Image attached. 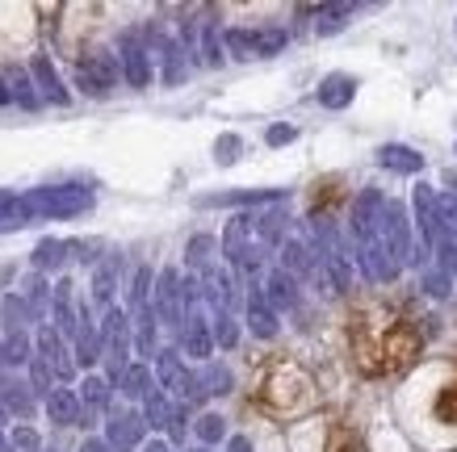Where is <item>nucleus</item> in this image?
<instances>
[{"label": "nucleus", "instance_id": "f257e3e1", "mask_svg": "<svg viewBox=\"0 0 457 452\" xmlns=\"http://www.w3.org/2000/svg\"><path fill=\"white\" fill-rule=\"evenodd\" d=\"M17 210L21 218H76L84 210H93V193L84 185H42V189H29L26 197H17Z\"/></svg>", "mask_w": 457, "mask_h": 452}, {"label": "nucleus", "instance_id": "f03ea898", "mask_svg": "<svg viewBox=\"0 0 457 452\" xmlns=\"http://www.w3.org/2000/svg\"><path fill=\"white\" fill-rule=\"evenodd\" d=\"M374 243L386 251L390 260L399 264H411V218L399 201H382V214H378V231H374Z\"/></svg>", "mask_w": 457, "mask_h": 452}, {"label": "nucleus", "instance_id": "7ed1b4c3", "mask_svg": "<svg viewBox=\"0 0 457 452\" xmlns=\"http://www.w3.org/2000/svg\"><path fill=\"white\" fill-rule=\"evenodd\" d=\"M101 360L110 365V377L105 382L118 385V377L126 373V365H130V318H126V310H118V306H110L105 310V318H101Z\"/></svg>", "mask_w": 457, "mask_h": 452}, {"label": "nucleus", "instance_id": "20e7f679", "mask_svg": "<svg viewBox=\"0 0 457 452\" xmlns=\"http://www.w3.org/2000/svg\"><path fill=\"white\" fill-rule=\"evenodd\" d=\"M155 377H160V385H164V394H177L185 407H194V402H202V382H197V373L185 369V360H180V352H172V348H164V352H155Z\"/></svg>", "mask_w": 457, "mask_h": 452}, {"label": "nucleus", "instance_id": "39448f33", "mask_svg": "<svg viewBox=\"0 0 457 452\" xmlns=\"http://www.w3.org/2000/svg\"><path fill=\"white\" fill-rule=\"evenodd\" d=\"M152 310H155V323H164V327H180V323H185V301H180V273L177 268H164V273L155 276Z\"/></svg>", "mask_w": 457, "mask_h": 452}, {"label": "nucleus", "instance_id": "423d86ee", "mask_svg": "<svg viewBox=\"0 0 457 452\" xmlns=\"http://www.w3.org/2000/svg\"><path fill=\"white\" fill-rule=\"evenodd\" d=\"M76 84H80L88 96H105L118 84V59L110 51H93L76 63Z\"/></svg>", "mask_w": 457, "mask_h": 452}, {"label": "nucleus", "instance_id": "0eeeda50", "mask_svg": "<svg viewBox=\"0 0 457 452\" xmlns=\"http://www.w3.org/2000/svg\"><path fill=\"white\" fill-rule=\"evenodd\" d=\"M197 285H202V298H206L219 315H231V310H236L239 289H236V276L227 273V268H219V264H214V268H206Z\"/></svg>", "mask_w": 457, "mask_h": 452}, {"label": "nucleus", "instance_id": "6e6552de", "mask_svg": "<svg viewBox=\"0 0 457 452\" xmlns=\"http://www.w3.org/2000/svg\"><path fill=\"white\" fill-rule=\"evenodd\" d=\"M411 206H416V222H420V251L428 256L432 247L441 243V222H436V193L428 185H420L416 197H411Z\"/></svg>", "mask_w": 457, "mask_h": 452}, {"label": "nucleus", "instance_id": "1a4fd4ad", "mask_svg": "<svg viewBox=\"0 0 457 452\" xmlns=\"http://www.w3.org/2000/svg\"><path fill=\"white\" fill-rule=\"evenodd\" d=\"M180 348H185V357L194 360H210L214 352V335H210V323L202 318V310H185V323H180Z\"/></svg>", "mask_w": 457, "mask_h": 452}, {"label": "nucleus", "instance_id": "9d476101", "mask_svg": "<svg viewBox=\"0 0 457 452\" xmlns=\"http://www.w3.org/2000/svg\"><path fill=\"white\" fill-rule=\"evenodd\" d=\"M382 189H361L357 201H353V243H365L374 239L378 231V214H382Z\"/></svg>", "mask_w": 457, "mask_h": 452}, {"label": "nucleus", "instance_id": "9b49d317", "mask_svg": "<svg viewBox=\"0 0 457 452\" xmlns=\"http://www.w3.org/2000/svg\"><path fill=\"white\" fill-rule=\"evenodd\" d=\"M286 189H236V193H206L197 197L202 210H214V206H278Z\"/></svg>", "mask_w": 457, "mask_h": 452}, {"label": "nucleus", "instance_id": "f8f14e48", "mask_svg": "<svg viewBox=\"0 0 457 452\" xmlns=\"http://www.w3.org/2000/svg\"><path fill=\"white\" fill-rule=\"evenodd\" d=\"M143 431H147V427H143V419L139 415H113L110 423H105V444H110L113 452H135L139 448V440H143Z\"/></svg>", "mask_w": 457, "mask_h": 452}, {"label": "nucleus", "instance_id": "ddd939ff", "mask_svg": "<svg viewBox=\"0 0 457 452\" xmlns=\"http://www.w3.org/2000/svg\"><path fill=\"white\" fill-rule=\"evenodd\" d=\"M122 76L130 88H147V84H152V55H147L130 34L122 38Z\"/></svg>", "mask_w": 457, "mask_h": 452}, {"label": "nucleus", "instance_id": "4468645a", "mask_svg": "<svg viewBox=\"0 0 457 452\" xmlns=\"http://www.w3.org/2000/svg\"><path fill=\"white\" fill-rule=\"evenodd\" d=\"M261 293H264V301H269V310H273V315H281V310H294V306H298V281H294V276H286L281 268H273V273L264 276Z\"/></svg>", "mask_w": 457, "mask_h": 452}, {"label": "nucleus", "instance_id": "2eb2a0df", "mask_svg": "<svg viewBox=\"0 0 457 452\" xmlns=\"http://www.w3.org/2000/svg\"><path fill=\"white\" fill-rule=\"evenodd\" d=\"M51 318H55V335L59 340H71L76 327H80V310L71 306V281H59L55 298H51Z\"/></svg>", "mask_w": 457, "mask_h": 452}, {"label": "nucleus", "instance_id": "dca6fc26", "mask_svg": "<svg viewBox=\"0 0 457 452\" xmlns=\"http://www.w3.org/2000/svg\"><path fill=\"white\" fill-rule=\"evenodd\" d=\"M29 76H34V84H38V93L51 101V105H68L71 101V93L63 88V80H59V71H55V63L46 55H34V63H29Z\"/></svg>", "mask_w": 457, "mask_h": 452}, {"label": "nucleus", "instance_id": "f3484780", "mask_svg": "<svg viewBox=\"0 0 457 452\" xmlns=\"http://www.w3.org/2000/svg\"><path fill=\"white\" fill-rule=\"evenodd\" d=\"M353 96H357V80L345 76V71H332L328 80L319 84V105H323V110H348Z\"/></svg>", "mask_w": 457, "mask_h": 452}, {"label": "nucleus", "instance_id": "a211bd4d", "mask_svg": "<svg viewBox=\"0 0 457 452\" xmlns=\"http://www.w3.org/2000/svg\"><path fill=\"white\" fill-rule=\"evenodd\" d=\"M38 357L51 365L55 377H63V382L71 377V357H68V348H63V340L55 335V327H38Z\"/></svg>", "mask_w": 457, "mask_h": 452}, {"label": "nucleus", "instance_id": "6ab92c4d", "mask_svg": "<svg viewBox=\"0 0 457 452\" xmlns=\"http://www.w3.org/2000/svg\"><path fill=\"white\" fill-rule=\"evenodd\" d=\"M281 273L294 276V281H298V276L319 273V268H315V251H311L303 239H286V243H281Z\"/></svg>", "mask_w": 457, "mask_h": 452}, {"label": "nucleus", "instance_id": "aec40b11", "mask_svg": "<svg viewBox=\"0 0 457 452\" xmlns=\"http://www.w3.org/2000/svg\"><path fill=\"white\" fill-rule=\"evenodd\" d=\"M248 327H252V335H261V340H273V335H278V315L269 310L261 285L248 289Z\"/></svg>", "mask_w": 457, "mask_h": 452}, {"label": "nucleus", "instance_id": "412c9836", "mask_svg": "<svg viewBox=\"0 0 457 452\" xmlns=\"http://www.w3.org/2000/svg\"><path fill=\"white\" fill-rule=\"evenodd\" d=\"M378 164L390 168V172H403V177H416V172H424V155L403 147V143H386V147L378 151Z\"/></svg>", "mask_w": 457, "mask_h": 452}, {"label": "nucleus", "instance_id": "4be33fe9", "mask_svg": "<svg viewBox=\"0 0 457 452\" xmlns=\"http://www.w3.org/2000/svg\"><path fill=\"white\" fill-rule=\"evenodd\" d=\"M0 411L9 415H21V419H29L34 415V394H29L26 382H17V377H0Z\"/></svg>", "mask_w": 457, "mask_h": 452}, {"label": "nucleus", "instance_id": "5701e85b", "mask_svg": "<svg viewBox=\"0 0 457 452\" xmlns=\"http://www.w3.org/2000/svg\"><path fill=\"white\" fill-rule=\"evenodd\" d=\"M46 415H51V423L59 427H71L80 423V398H76V390H51L46 394Z\"/></svg>", "mask_w": 457, "mask_h": 452}, {"label": "nucleus", "instance_id": "b1692460", "mask_svg": "<svg viewBox=\"0 0 457 452\" xmlns=\"http://www.w3.org/2000/svg\"><path fill=\"white\" fill-rule=\"evenodd\" d=\"M76 365H97L101 360V335H97V327H93V318H88V310H80V327H76Z\"/></svg>", "mask_w": 457, "mask_h": 452}, {"label": "nucleus", "instance_id": "393cba45", "mask_svg": "<svg viewBox=\"0 0 457 452\" xmlns=\"http://www.w3.org/2000/svg\"><path fill=\"white\" fill-rule=\"evenodd\" d=\"M80 423L88 427V419H93V415L97 411H105V402H110V382H105V377H84V385H80Z\"/></svg>", "mask_w": 457, "mask_h": 452}, {"label": "nucleus", "instance_id": "a878e982", "mask_svg": "<svg viewBox=\"0 0 457 452\" xmlns=\"http://www.w3.org/2000/svg\"><path fill=\"white\" fill-rule=\"evenodd\" d=\"M353 17V4H319L315 9V34L328 38V34H340Z\"/></svg>", "mask_w": 457, "mask_h": 452}, {"label": "nucleus", "instance_id": "bb28decb", "mask_svg": "<svg viewBox=\"0 0 457 452\" xmlns=\"http://www.w3.org/2000/svg\"><path fill=\"white\" fill-rule=\"evenodd\" d=\"M118 390H122L126 398H135V402H143V398L152 394V369L147 365H126V373L118 377Z\"/></svg>", "mask_w": 457, "mask_h": 452}, {"label": "nucleus", "instance_id": "cd10ccee", "mask_svg": "<svg viewBox=\"0 0 457 452\" xmlns=\"http://www.w3.org/2000/svg\"><path fill=\"white\" fill-rule=\"evenodd\" d=\"M63 260H68V243H63V239H42V243L34 247V268H38V276L63 268Z\"/></svg>", "mask_w": 457, "mask_h": 452}, {"label": "nucleus", "instance_id": "c85d7f7f", "mask_svg": "<svg viewBox=\"0 0 457 452\" xmlns=\"http://www.w3.org/2000/svg\"><path fill=\"white\" fill-rule=\"evenodd\" d=\"M0 323H4L9 335H26L29 310H26V301L17 298V293H4V298H0Z\"/></svg>", "mask_w": 457, "mask_h": 452}, {"label": "nucleus", "instance_id": "c756f323", "mask_svg": "<svg viewBox=\"0 0 457 452\" xmlns=\"http://www.w3.org/2000/svg\"><path fill=\"white\" fill-rule=\"evenodd\" d=\"M214 239L210 234H194L189 239V247H185V264L194 268V273H206V268H214Z\"/></svg>", "mask_w": 457, "mask_h": 452}, {"label": "nucleus", "instance_id": "7c9ffc66", "mask_svg": "<svg viewBox=\"0 0 457 452\" xmlns=\"http://www.w3.org/2000/svg\"><path fill=\"white\" fill-rule=\"evenodd\" d=\"M168 415H172V402H168L164 390H152L143 398V427H168Z\"/></svg>", "mask_w": 457, "mask_h": 452}, {"label": "nucleus", "instance_id": "2f4dec72", "mask_svg": "<svg viewBox=\"0 0 457 452\" xmlns=\"http://www.w3.org/2000/svg\"><path fill=\"white\" fill-rule=\"evenodd\" d=\"M4 88H9V101H17L21 110H38L42 96L34 93V84H29L26 71H9V80H4Z\"/></svg>", "mask_w": 457, "mask_h": 452}, {"label": "nucleus", "instance_id": "473e14b6", "mask_svg": "<svg viewBox=\"0 0 457 452\" xmlns=\"http://www.w3.org/2000/svg\"><path fill=\"white\" fill-rule=\"evenodd\" d=\"M26 310H29V323H34V318H42L46 315V310H51V289H46V281H42V276H29L26 281Z\"/></svg>", "mask_w": 457, "mask_h": 452}, {"label": "nucleus", "instance_id": "72a5a7b5", "mask_svg": "<svg viewBox=\"0 0 457 452\" xmlns=\"http://www.w3.org/2000/svg\"><path fill=\"white\" fill-rule=\"evenodd\" d=\"M152 285H155L152 268H139V273H135V281H130V315H139V310H147V306H152Z\"/></svg>", "mask_w": 457, "mask_h": 452}, {"label": "nucleus", "instance_id": "f704fd0d", "mask_svg": "<svg viewBox=\"0 0 457 452\" xmlns=\"http://www.w3.org/2000/svg\"><path fill=\"white\" fill-rule=\"evenodd\" d=\"M222 46L236 59H256V29H227V34H222Z\"/></svg>", "mask_w": 457, "mask_h": 452}, {"label": "nucleus", "instance_id": "c9c22d12", "mask_svg": "<svg viewBox=\"0 0 457 452\" xmlns=\"http://www.w3.org/2000/svg\"><path fill=\"white\" fill-rule=\"evenodd\" d=\"M286 42H290V34H286L281 26H264V29H256V59L278 55Z\"/></svg>", "mask_w": 457, "mask_h": 452}, {"label": "nucleus", "instance_id": "e433bc0d", "mask_svg": "<svg viewBox=\"0 0 457 452\" xmlns=\"http://www.w3.org/2000/svg\"><path fill=\"white\" fill-rule=\"evenodd\" d=\"M436 222H441L445 239H457V197L453 193H441V197H436Z\"/></svg>", "mask_w": 457, "mask_h": 452}, {"label": "nucleus", "instance_id": "4c0bfd02", "mask_svg": "<svg viewBox=\"0 0 457 452\" xmlns=\"http://www.w3.org/2000/svg\"><path fill=\"white\" fill-rule=\"evenodd\" d=\"M197 440H202V448H210V444H219L222 436H227V423H222V415H202L194 423Z\"/></svg>", "mask_w": 457, "mask_h": 452}, {"label": "nucleus", "instance_id": "58836bf2", "mask_svg": "<svg viewBox=\"0 0 457 452\" xmlns=\"http://www.w3.org/2000/svg\"><path fill=\"white\" fill-rule=\"evenodd\" d=\"M197 382H202V394H231V373L222 365H206V373Z\"/></svg>", "mask_w": 457, "mask_h": 452}, {"label": "nucleus", "instance_id": "ea45409f", "mask_svg": "<svg viewBox=\"0 0 457 452\" xmlns=\"http://www.w3.org/2000/svg\"><path fill=\"white\" fill-rule=\"evenodd\" d=\"M51 377H55V373H51V365H46V360L42 357H29V394H51Z\"/></svg>", "mask_w": 457, "mask_h": 452}, {"label": "nucleus", "instance_id": "a19ab883", "mask_svg": "<svg viewBox=\"0 0 457 452\" xmlns=\"http://www.w3.org/2000/svg\"><path fill=\"white\" fill-rule=\"evenodd\" d=\"M210 335H214V343H219V348H236V343H239L236 315H219V318H214V327H210Z\"/></svg>", "mask_w": 457, "mask_h": 452}, {"label": "nucleus", "instance_id": "79ce46f5", "mask_svg": "<svg viewBox=\"0 0 457 452\" xmlns=\"http://www.w3.org/2000/svg\"><path fill=\"white\" fill-rule=\"evenodd\" d=\"M93 298H97V306H105V310L113 306V268L110 264H101L97 273H93Z\"/></svg>", "mask_w": 457, "mask_h": 452}, {"label": "nucleus", "instance_id": "37998d69", "mask_svg": "<svg viewBox=\"0 0 457 452\" xmlns=\"http://www.w3.org/2000/svg\"><path fill=\"white\" fill-rule=\"evenodd\" d=\"M180 55H185V51H180L177 42H168V46H164V80L168 84L185 80V59H180Z\"/></svg>", "mask_w": 457, "mask_h": 452}, {"label": "nucleus", "instance_id": "c03bdc74", "mask_svg": "<svg viewBox=\"0 0 457 452\" xmlns=\"http://www.w3.org/2000/svg\"><path fill=\"white\" fill-rule=\"evenodd\" d=\"M0 226H26L21 210H17V193L13 189H0Z\"/></svg>", "mask_w": 457, "mask_h": 452}, {"label": "nucleus", "instance_id": "a18cd8bd", "mask_svg": "<svg viewBox=\"0 0 457 452\" xmlns=\"http://www.w3.org/2000/svg\"><path fill=\"white\" fill-rule=\"evenodd\" d=\"M239 151H244L239 135H219V143H214V160H219L222 168H231L239 160Z\"/></svg>", "mask_w": 457, "mask_h": 452}, {"label": "nucleus", "instance_id": "49530a36", "mask_svg": "<svg viewBox=\"0 0 457 452\" xmlns=\"http://www.w3.org/2000/svg\"><path fill=\"white\" fill-rule=\"evenodd\" d=\"M4 365H29V335H9L4 340Z\"/></svg>", "mask_w": 457, "mask_h": 452}, {"label": "nucleus", "instance_id": "de8ad7c7", "mask_svg": "<svg viewBox=\"0 0 457 452\" xmlns=\"http://www.w3.org/2000/svg\"><path fill=\"white\" fill-rule=\"evenodd\" d=\"M202 59H206V68H219V63H222L219 29H214V26H206V29H202Z\"/></svg>", "mask_w": 457, "mask_h": 452}, {"label": "nucleus", "instance_id": "09e8293b", "mask_svg": "<svg viewBox=\"0 0 457 452\" xmlns=\"http://www.w3.org/2000/svg\"><path fill=\"white\" fill-rule=\"evenodd\" d=\"M432 251H436V260H441V273L457 276V239H441Z\"/></svg>", "mask_w": 457, "mask_h": 452}, {"label": "nucleus", "instance_id": "8fccbe9b", "mask_svg": "<svg viewBox=\"0 0 457 452\" xmlns=\"http://www.w3.org/2000/svg\"><path fill=\"white\" fill-rule=\"evenodd\" d=\"M9 444H13V452H38V431L34 427H17Z\"/></svg>", "mask_w": 457, "mask_h": 452}, {"label": "nucleus", "instance_id": "3c124183", "mask_svg": "<svg viewBox=\"0 0 457 452\" xmlns=\"http://www.w3.org/2000/svg\"><path fill=\"white\" fill-rule=\"evenodd\" d=\"M269 147H286V143H294V138H298V130H294V126H269Z\"/></svg>", "mask_w": 457, "mask_h": 452}, {"label": "nucleus", "instance_id": "603ef678", "mask_svg": "<svg viewBox=\"0 0 457 452\" xmlns=\"http://www.w3.org/2000/svg\"><path fill=\"white\" fill-rule=\"evenodd\" d=\"M424 289H428L432 298H445V293H449V276H445V273H428V276H424Z\"/></svg>", "mask_w": 457, "mask_h": 452}, {"label": "nucleus", "instance_id": "864d4df0", "mask_svg": "<svg viewBox=\"0 0 457 452\" xmlns=\"http://www.w3.org/2000/svg\"><path fill=\"white\" fill-rule=\"evenodd\" d=\"M168 431H172V440H185V407H172V415H168Z\"/></svg>", "mask_w": 457, "mask_h": 452}, {"label": "nucleus", "instance_id": "5fc2aeb1", "mask_svg": "<svg viewBox=\"0 0 457 452\" xmlns=\"http://www.w3.org/2000/svg\"><path fill=\"white\" fill-rule=\"evenodd\" d=\"M227 452H252V440L248 436H231L227 440Z\"/></svg>", "mask_w": 457, "mask_h": 452}, {"label": "nucleus", "instance_id": "6e6d98bb", "mask_svg": "<svg viewBox=\"0 0 457 452\" xmlns=\"http://www.w3.org/2000/svg\"><path fill=\"white\" fill-rule=\"evenodd\" d=\"M80 452H113V448H110V444H105V440H97V436H93V440H84V444H80Z\"/></svg>", "mask_w": 457, "mask_h": 452}, {"label": "nucleus", "instance_id": "4d7b16f0", "mask_svg": "<svg viewBox=\"0 0 457 452\" xmlns=\"http://www.w3.org/2000/svg\"><path fill=\"white\" fill-rule=\"evenodd\" d=\"M143 452H172V448H168L164 440H152V444H143Z\"/></svg>", "mask_w": 457, "mask_h": 452}, {"label": "nucleus", "instance_id": "13d9d810", "mask_svg": "<svg viewBox=\"0 0 457 452\" xmlns=\"http://www.w3.org/2000/svg\"><path fill=\"white\" fill-rule=\"evenodd\" d=\"M0 105H9V88H4V80H0Z\"/></svg>", "mask_w": 457, "mask_h": 452}, {"label": "nucleus", "instance_id": "bf43d9fd", "mask_svg": "<svg viewBox=\"0 0 457 452\" xmlns=\"http://www.w3.org/2000/svg\"><path fill=\"white\" fill-rule=\"evenodd\" d=\"M0 452H13V444H9V440L0 436Z\"/></svg>", "mask_w": 457, "mask_h": 452}, {"label": "nucleus", "instance_id": "052dcab7", "mask_svg": "<svg viewBox=\"0 0 457 452\" xmlns=\"http://www.w3.org/2000/svg\"><path fill=\"white\" fill-rule=\"evenodd\" d=\"M0 365H4V343H0Z\"/></svg>", "mask_w": 457, "mask_h": 452}, {"label": "nucleus", "instance_id": "680f3d73", "mask_svg": "<svg viewBox=\"0 0 457 452\" xmlns=\"http://www.w3.org/2000/svg\"><path fill=\"white\" fill-rule=\"evenodd\" d=\"M194 452H210V448H194Z\"/></svg>", "mask_w": 457, "mask_h": 452}, {"label": "nucleus", "instance_id": "e2e57ef3", "mask_svg": "<svg viewBox=\"0 0 457 452\" xmlns=\"http://www.w3.org/2000/svg\"><path fill=\"white\" fill-rule=\"evenodd\" d=\"M0 423H4V411H0Z\"/></svg>", "mask_w": 457, "mask_h": 452}, {"label": "nucleus", "instance_id": "0e129e2a", "mask_svg": "<svg viewBox=\"0 0 457 452\" xmlns=\"http://www.w3.org/2000/svg\"><path fill=\"white\" fill-rule=\"evenodd\" d=\"M38 452H51V448H38Z\"/></svg>", "mask_w": 457, "mask_h": 452}]
</instances>
